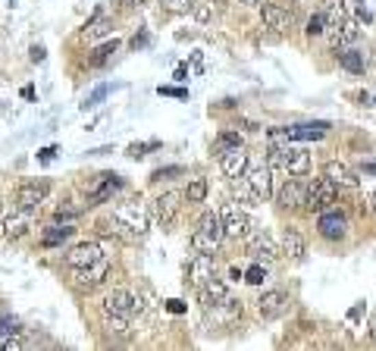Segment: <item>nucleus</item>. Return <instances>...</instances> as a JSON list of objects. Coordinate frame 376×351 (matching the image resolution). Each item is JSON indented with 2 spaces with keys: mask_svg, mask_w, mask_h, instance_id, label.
<instances>
[{
  "mask_svg": "<svg viewBox=\"0 0 376 351\" xmlns=\"http://www.w3.org/2000/svg\"><path fill=\"white\" fill-rule=\"evenodd\" d=\"M248 248H251V255L258 257L260 263H273V261H276V245H273V239H270L266 232H260V235H254Z\"/></svg>",
  "mask_w": 376,
  "mask_h": 351,
  "instance_id": "nucleus-23",
  "label": "nucleus"
},
{
  "mask_svg": "<svg viewBox=\"0 0 376 351\" xmlns=\"http://www.w3.org/2000/svg\"><path fill=\"white\" fill-rule=\"evenodd\" d=\"M242 3H260V0H242Z\"/></svg>",
  "mask_w": 376,
  "mask_h": 351,
  "instance_id": "nucleus-51",
  "label": "nucleus"
},
{
  "mask_svg": "<svg viewBox=\"0 0 376 351\" xmlns=\"http://www.w3.org/2000/svg\"><path fill=\"white\" fill-rule=\"evenodd\" d=\"M113 223H116L119 229H129L132 235L141 239L151 226V217L138 201H125V204H116V207H113Z\"/></svg>",
  "mask_w": 376,
  "mask_h": 351,
  "instance_id": "nucleus-2",
  "label": "nucleus"
},
{
  "mask_svg": "<svg viewBox=\"0 0 376 351\" xmlns=\"http://www.w3.org/2000/svg\"><path fill=\"white\" fill-rule=\"evenodd\" d=\"M160 148V142H145V144H129V151H125V154H129V157L132 160H141L145 157V154H148V151H157Z\"/></svg>",
  "mask_w": 376,
  "mask_h": 351,
  "instance_id": "nucleus-38",
  "label": "nucleus"
},
{
  "mask_svg": "<svg viewBox=\"0 0 376 351\" xmlns=\"http://www.w3.org/2000/svg\"><path fill=\"white\" fill-rule=\"evenodd\" d=\"M223 235H226V226H223V213L216 210H207L204 217L198 220V229L192 232V248L201 251V255H214L220 248Z\"/></svg>",
  "mask_w": 376,
  "mask_h": 351,
  "instance_id": "nucleus-1",
  "label": "nucleus"
},
{
  "mask_svg": "<svg viewBox=\"0 0 376 351\" xmlns=\"http://www.w3.org/2000/svg\"><path fill=\"white\" fill-rule=\"evenodd\" d=\"M336 198H339V185L332 179H314L308 185V194H304V210H310V213H323V210H329L332 204H336Z\"/></svg>",
  "mask_w": 376,
  "mask_h": 351,
  "instance_id": "nucleus-4",
  "label": "nucleus"
},
{
  "mask_svg": "<svg viewBox=\"0 0 376 351\" xmlns=\"http://www.w3.org/2000/svg\"><path fill=\"white\" fill-rule=\"evenodd\" d=\"M103 329H107L110 336H125V333H129V317L107 314V317H103Z\"/></svg>",
  "mask_w": 376,
  "mask_h": 351,
  "instance_id": "nucleus-32",
  "label": "nucleus"
},
{
  "mask_svg": "<svg viewBox=\"0 0 376 351\" xmlns=\"http://www.w3.org/2000/svg\"><path fill=\"white\" fill-rule=\"evenodd\" d=\"M32 229V210H16V213H10L7 220H3V235L7 239H23L25 232Z\"/></svg>",
  "mask_w": 376,
  "mask_h": 351,
  "instance_id": "nucleus-21",
  "label": "nucleus"
},
{
  "mask_svg": "<svg viewBox=\"0 0 376 351\" xmlns=\"http://www.w3.org/2000/svg\"><path fill=\"white\" fill-rule=\"evenodd\" d=\"M145 44H148V35H145V31L132 38V47H145Z\"/></svg>",
  "mask_w": 376,
  "mask_h": 351,
  "instance_id": "nucleus-49",
  "label": "nucleus"
},
{
  "mask_svg": "<svg viewBox=\"0 0 376 351\" xmlns=\"http://www.w3.org/2000/svg\"><path fill=\"white\" fill-rule=\"evenodd\" d=\"M323 176H326V179H332L339 188L358 185V176H354V172L348 170L345 164H339V160H329V164H326V170H323Z\"/></svg>",
  "mask_w": 376,
  "mask_h": 351,
  "instance_id": "nucleus-22",
  "label": "nucleus"
},
{
  "mask_svg": "<svg viewBox=\"0 0 376 351\" xmlns=\"http://www.w3.org/2000/svg\"><path fill=\"white\" fill-rule=\"evenodd\" d=\"M103 311L107 314H123V317H132L135 311H141V301L135 298L132 291H125V289H116L107 295V301H103Z\"/></svg>",
  "mask_w": 376,
  "mask_h": 351,
  "instance_id": "nucleus-11",
  "label": "nucleus"
},
{
  "mask_svg": "<svg viewBox=\"0 0 376 351\" xmlns=\"http://www.w3.org/2000/svg\"><path fill=\"white\" fill-rule=\"evenodd\" d=\"M53 154H57V148H53V144H51V148H41V151H38V160H41V164H47V160H53Z\"/></svg>",
  "mask_w": 376,
  "mask_h": 351,
  "instance_id": "nucleus-46",
  "label": "nucleus"
},
{
  "mask_svg": "<svg viewBox=\"0 0 376 351\" xmlns=\"http://www.w3.org/2000/svg\"><path fill=\"white\" fill-rule=\"evenodd\" d=\"M176 213H179V194L176 192H166L154 201V220L163 226V229L176 223Z\"/></svg>",
  "mask_w": 376,
  "mask_h": 351,
  "instance_id": "nucleus-19",
  "label": "nucleus"
},
{
  "mask_svg": "<svg viewBox=\"0 0 376 351\" xmlns=\"http://www.w3.org/2000/svg\"><path fill=\"white\" fill-rule=\"evenodd\" d=\"M370 201H376V194H370Z\"/></svg>",
  "mask_w": 376,
  "mask_h": 351,
  "instance_id": "nucleus-52",
  "label": "nucleus"
},
{
  "mask_svg": "<svg viewBox=\"0 0 376 351\" xmlns=\"http://www.w3.org/2000/svg\"><path fill=\"white\" fill-rule=\"evenodd\" d=\"M157 91H160V94H166V97H188V91H185V88H170V85H160Z\"/></svg>",
  "mask_w": 376,
  "mask_h": 351,
  "instance_id": "nucleus-43",
  "label": "nucleus"
},
{
  "mask_svg": "<svg viewBox=\"0 0 376 351\" xmlns=\"http://www.w3.org/2000/svg\"><path fill=\"white\" fill-rule=\"evenodd\" d=\"M207 314L214 317L216 323H223V326H229L232 320H238L242 317V301H236V298H223V301H216V304H210L207 307Z\"/></svg>",
  "mask_w": 376,
  "mask_h": 351,
  "instance_id": "nucleus-20",
  "label": "nucleus"
},
{
  "mask_svg": "<svg viewBox=\"0 0 376 351\" xmlns=\"http://www.w3.org/2000/svg\"><path fill=\"white\" fill-rule=\"evenodd\" d=\"M166 311H170V314H185V301L170 298V301H166Z\"/></svg>",
  "mask_w": 376,
  "mask_h": 351,
  "instance_id": "nucleus-44",
  "label": "nucleus"
},
{
  "mask_svg": "<svg viewBox=\"0 0 376 351\" xmlns=\"http://www.w3.org/2000/svg\"><path fill=\"white\" fill-rule=\"evenodd\" d=\"M182 166H160V170L151 172V182H163V179H173V176H182Z\"/></svg>",
  "mask_w": 376,
  "mask_h": 351,
  "instance_id": "nucleus-40",
  "label": "nucleus"
},
{
  "mask_svg": "<svg viewBox=\"0 0 376 351\" xmlns=\"http://www.w3.org/2000/svg\"><path fill=\"white\" fill-rule=\"evenodd\" d=\"M198 19L207 23V19H210V7H198Z\"/></svg>",
  "mask_w": 376,
  "mask_h": 351,
  "instance_id": "nucleus-50",
  "label": "nucleus"
},
{
  "mask_svg": "<svg viewBox=\"0 0 376 351\" xmlns=\"http://www.w3.org/2000/svg\"><path fill=\"white\" fill-rule=\"evenodd\" d=\"M373 339H376V326H373Z\"/></svg>",
  "mask_w": 376,
  "mask_h": 351,
  "instance_id": "nucleus-53",
  "label": "nucleus"
},
{
  "mask_svg": "<svg viewBox=\"0 0 376 351\" xmlns=\"http://www.w3.org/2000/svg\"><path fill=\"white\" fill-rule=\"evenodd\" d=\"M75 217H79V210L73 207H57V213H53V220H60V223H73Z\"/></svg>",
  "mask_w": 376,
  "mask_h": 351,
  "instance_id": "nucleus-42",
  "label": "nucleus"
},
{
  "mask_svg": "<svg viewBox=\"0 0 376 351\" xmlns=\"http://www.w3.org/2000/svg\"><path fill=\"white\" fill-rule=\"evenodd\" d=\"M323 25H326V16H323V13H314V16L308 19V29H304V31H308L310 38H317V35H323V31H326Z\"/></svg>",
  "mask_w": 376,
  "mask_h": 351,
  "instance_id": "nucleus-39",
  "label": "nucleus"
},
{
  "mask_svg": "<svg viewBox=\"0 0 376 351\" xmlns=\"http://www.w3.org/2000/svg\"><path fill=\"white\" fill-rule=\"evenodd\" d=\"M260 19H264L266 29H273V31H288L292 29V23H295V13L286 7H279V3H264L260 7Z\"/></svg>",
  "mask_w": 376,
  "mask_h": 351,
  "instance_id": "nucleus-10",
  "label": "nucleus"
},
{
  "mask_svg": "<svg viewBox=\"0 0 376 351\" xmlns=\"http://www.w3.org/2000/svg\"><path fill=\"white\" fill-rule=\"evenodd\" d=\"M101 257H103V251H101V245H97V242H79L75 248H69L66 263L73 270H82V267H88V263L101 261Z\"/></svg>",
  "mask_w": 376,
  "mask_h": 351,
  "instance_id": "nucleus-15",
  "label": "nucleus"
},
{
  "mask_svg": "<svg viewBox=\"0 0 376 351\" xmlns=\"http://www.w3.org/2000/svg\"><path fill=\"white\" fill-rule=\"evenodd\" d=\"M226 298V283H220V279H207L204 285H201V304L204 307H210V304H216V301H223Z\"/></svg>",
  "mask_w": 376,
  "mask_h": 351,
  "instance_id": "nucleus-25",
  "label": "nucleus"
},
{
  "mask_svg": "<svg viewBox=\"0 0 376 351\" xmlns=\"http://www.w3.org/2000/svg\"><path fill=\"white\" fill-rule=\"evenodd\" d=\"M317 229H320V235H323V239L339 242V239H345V232H348V220L342 217V213H336V210H323V213H320Z\"/></svg>",
  "mask_w": 376,
  "mask_h": 351,
  "instance_id": "nucleus-17",
  "label": "nucleus"
},
{
  "mask_svg": "<svg viewBox=\"0 0 376 351\" xmlns=\"http://www.w3.org/2000/svg\"><path fill=\"white\" fill-rule=\"evenodd\" d=\"M73 223H60V220H53V226H47V232H45V245L47 248H57V245H63V242H69L73 239Z\"/></svg>",
  "mask_w": 376,
  "mask_h": 351,
  "instance_id": "nucleus-24",
  "label": "nucleus"
},
{
  "mask_svg": "<svg viewBox=\"0 0 376 351\" xmlns=\"http://www.w3.org/2000/svg\"><path fill=\"white\" fill-rule=\"evenodd\" d=\"M329 129V122H298V126H286V129H270V144H282V142H320Z\"/></svg>",
  "mask_w": 376,
  "mask_h": 351,
  "instance_id": "nucleus-3",
  "label": "nucleus"
},
{
  "mask_svg": "<svg viewBox=\"0 0 376 351\" xmlns=\"http://www.w3.org/2000/svg\"><path fill=\"white\" fill-rule=\"evenodd\" d=\"M232 194H236L242 204H258L260 201V194L254 192V185H251L245 176H238V179H232Z\"/></svg>",
  "mask_w": 376,
  "mask_h": 351,
  "instance_id": "nucleus-29",
  "label": "nucleus"
},
{
  "mask_svg": "<svg viewBox=\"0 0 376 351\" xmlns=\"http://www.w3.org/2000/svg\"><path fill=\"white\" fill-rule=\"evenodd\" d=\"M160 7L166 13H188V10L198 7V0H160Z\"/></svg>",
  "mask_w": 376,
  "mask_h": 351,
  "instance_id": "nucleus-36",
  "label": "nucleus"
},
{
  "mask_svg": "<svg viewBox=\"0 0 376 351\" xmlns=\"http://www.w3.org/2000/svg\"><path fill=\"white\" fill-rule=\"evenodd\" d=\"M286 307H288V298H286V291L273 289V291H264L258 301V314L264 317V320H276L279 314H286Z\"/></svg>",
  "mask_w": 376,
  "mask_h": 351,
  "instance_id": "nucleus-18",
  "label": "nucleus"
},
{
  "mask_svg": "<svg viewBox=\"0 0 376 351\" xmlns=\"http://www.w3.org/2000/svg\"><path fill=\"white\" fill-rule=\"evenodd\" d=\"M45 57H47V51H45V47H41V44H35V47H32V63H41V60H45Z\"/></svg>",
  "mask_w": 376,
  "mask_h": 351,
  "instance_id": "nucleus-47",
  "label": "nucleus"
},
{
  "mask_svg": "<svg viewBox=\"0 0 376 351\" xmlns=\"http://www.w3.org/2000/svg\"><path fill=\"white\" fill-rule=\"evenodd\" d=\"M339 63L348 69V73H364V57L358 51H351V47L339 53Z\"/></svg>",
  "mask_w": 376,
  "mask_h": 351,
  "instance_id": "nucleus-33",
  "label": "nucleus"
},
{
  "mask_svg": "<svg viewBox=\"0 0 376 351\" xmlns=\"http://www.w3.org/2000/svg\"><path fill=\"white\" fill-rule=\"evenodd\" d=\"M304 194H308V185H304L301 179H286V185L276 192V204L286 210L304 207Z\"/></svg>",
  "mask_w": 376,
  "mask_h": 351,
  "instance_id": "nucleus-16",
  "label": "nucleus"
},
{
  "mask_svg": "<svg viewBox=\"0 0 376 351\" xmlns=\"http://www.w3.org/2000/svg\"><path fill=\"white\" fill-rule=\"evenodd\" d=\"M110 31H113V23H110V19H101V13H95V19H88V23H85V31H82V38H85V41H97V38L110 35Z\"/></svg>",
  "mask_w": 376,
  "mask_h": 351,
  "instance_id": "nucleus-26",
  "label": "nucleus"
},
{
  "mask_svg": "<svg viewBox=\"0 0 376 351\" xmlns=\"http://www.w3.org/2000/svg\"><path fill=\"white\" fill-rule=\"evenodd\" d=\"M282 255L292 257V261H301V257H304V239L298 235L295 229L286 232V239H282Z\"/></svg>",
  "mask_w": 376,
  "mask_h": 351,
  "instance_id": "nucleus-28",
  "label": "nucleus"
},
{
  "mask_svg": "<svg viewBox=\"0 0 376 351\" xmlns=\"http://www.w3.org/2000/svg\"><path fill=\"white\" fill-rule=\"evenodd\" d=\"M358 38H361L358 25H354V23H342L339 29H336V38H332V41H336V47H348V44H354Z\"/></svg>",
  "mask_w": 376,
  "mask_h": 351,
  "instance_id": "nucleus-31",
  "label": "nucleus"
},
{
  "mask_svg": "<svg viewBox=\"0 0 376 351\" xmlns=\"http://www.w3.org/2000/svg\"><path fill=\"white\" fill-rule=\"evenodd\" d=\"M119 51V41L116 38H110L107 44H101V47H95V53L88 57V66H95V69H101V66H107V63L113 60V53Z\"/></svg>",
  "mask_w": 376,
  "mask_h": 351,
  "instance_id": "nucleus-27",
  "label": "nucleus"
},
{
  "mask_svg": "<svg viewBox=\"0 0 376 351\" xmlns=\"http://www.w3.org/2000/svg\"><path fill=\"white\" fill-rule=\"evenodd\" d=\"M248 166H251V154L245 151V144H242V148H232V151H223V154H220V170L226 172L229 179L245 176Z\"/></svg>",
  "mask_w": 376,
  "mask_h": 351,
  "instance_id": "nucleus-9",
  "label": "nucleus"
},
{
  "mask_svg": "<svg viewBox=\"0 0 376 351\" xmlns=\"http://www.w3.org/2000/svg\"><path fill=\"white\" fill-rule=\"evenodd\" d=\"M266 279V263H254V267H248L245 270V283H251V285H260Z\"/></svg>",
  "mask_w": 376,
  "mask_h": 351,
  "instance_id": "nucleus-37",
  "label": "nucleus"
},
{
  "mask_svg": "<svg viewBox=\"0 0 376 351\" xmlns=\"http://www.w3.org/2000/svg\"><path fill=\"white\" fill-rule=\"evenodd\" d=\"M107 91H110V88H107V85L95 88V91H91V94H88V101H85V104H82V107H85V110H91V107H95V104H101L103 97H107Z\"/></svg>",
  "mask_w": 376,
  "mask_h": 351,
  "instance_id": "nucleus-41",
  "label": "nucleus"
},
{
  "mask_svg": "<svg viewBox=\"0 0 376 351\" xmlns=\"http://www.w3.org/2000/svg\"><path fill=\"white\" fill-rule=\"evenodd\" d=\"M119 188H123V179H119L116 172H101V176L91 179V185L85 188V201H88V207H95V204L110 201L113 192H119Z\"/></svg>",
  "mask_w": 376,
  "mask_h": 351,
  "instance_id": "nucleus-5",
  "label": "nucleus"
},
{
  "mask_svg": "<svg viewBox=\"0 0 376 351\" xmlns=\"http://www.w3.org/2000/svg\"><path fill=\"white\" fill-rule=\"evenodd\" d=\"M110 267H113L110 257H101V261L88 263V267L75 270V285H79V289H97L103 279L110 276Z\"/></svg>",
  "mask_w": 376,
  "mask_h": 351,
  "instance_id": "nucleus-8",
  "label": "nucleus"
},
{
  "mask_svg": "<svg viewBox=\"0 0 376 351\" xmlns=\"http://www.w3.org/2000/svg\"><path fill=\"white\" fill-rule=\"evenodd\" d=\"M245 179L254 185V192L260 194V201H266L273 194V166L270 164H258V166H248Z\"/></svg>",
  "mask_w": 376,
  "mask_h": 351,
  "instance_id": "nucleus-13",
  "label": "nucleus"
},
{
  "mask_svg": "<svg viewBox=\"0 0 376 351\" xmlns=\"http://www.w3.org/2000/svg\"><path fill=\"white\" fill-rule=\"evenodd\" d=\"M223 226H226V235H232V239H245L254 229L251 217L245 210H238V204H226L223 207Z\"/></svg>",
  "mask_w": 376,
  "mask_h": 351,
  "instance_id": "nucleus-7",
  "label": "nucleus"
},
{
  "mask_svg": "<svg viewBox=\"0 0 376 351\" xmlns=\"http://www.w3.org/2000/svg\"><path fill=\"white\" fill-rule=\"evenodd\" d=\"M185 273H188V279H185V283H192V285H198V289H201V285H204L207 279L216 273V261L210 255H201V251H198V255L188 261V270H185Z\"/></svg>",
  "mask_w": 376,
  "mask_h": 351,
  "instance_id": "nucleus-12",
  "label": "nucleus"
},
{
  "mask_svg": "<svg viewBox=\"0 0 376 351\" xmlns=\"http://www.w3.org/2000/svg\"><path fill=\"white\" fill-rule=\"evenodd\" d=\"M47 198V182H23L16 188V204L23 210H38Z\"/></svg>",
  "mask_w": 376,
  "mask_h": 351,
  "instance_id": "nucleus-14",
  "label": "nucleus"
},
{
  "mask_svg": "<svg viewBox=\"0 0 376 351\" xmlns=\"http://www.w3.org/2000/svg\"><path fill=\"white\" fill-rule=\"evenodd\" d=\"M279 148V144H276ZM279 166L288 176H304L310 170V154L304 148H298L295 142H286V148H279Z\"/></svg>",
  "mask_w": 376,
  "mask_h": 351,
  "instance_id": "nucleus-6",
  "label": "nucleus"
},
{
  "mask_svg": "<svg viewBox=\"0 0 376 351\" xmlns=\"http://www.w3.org/2000/svg\"><path fill=\"white\" fill-rule=\"evenodd\" d=\"M323 16L332 29H339L345 23V3L342 0H323Z\"/></svg>",
  "mask_w": 376,
  "mask_h": 351,
  "instance_id": "nucleus-30",
  "label": "nucleus"
},
{
  "mask_svg": "<svg viewBox=\"0 0 376 351\" xmlns=\"http://www.w3.org/2000/svg\"><path fill=\"white\" fill-rule=\"evenodd\" d=\"M123 10H138V7H145V0H116Z\"/></svg>",
  "mask_w": 376,
  "mask_h": 351,
  "instance_id": "nucleus-48",
  "label": "nucleus"
},
{
  "mask_svg": "<svg viewBox=\"0 0 376 351\" xmlns=\"http://www.w3.org/2000/svg\"><path fill=\"white\" fill-rule=\"evenodd\" d=\"M214 148L220 151V154L223 151H232V148H242V135L238 132H220L216 135V142H214Z\"/></svg>",
  "mask_w": 376,
  "mask_h": 351,
  "instance_id": "nucleus-35",
  "label": "nucleus"
},
{
  "mask_svg": "<svg viewBox=\"0 0 376 351\" xmlns=\"http://www.w3.org/2000/svg\"><path fill=\"white\" fill-rule=\"evenodd\" d=\"M0 333H19V323L7 320V317H0Z\"/></svg>",
  "mask_w": 376,
  "mask_h": 351,
  "instance_id": "nucleus-45",
  "label": "nucleus"
},
{
  "mask_svg": "<svg viewBox=\"0 0 376 351\" xmlns=\"http://www.w3.org/2000/svg\"><path fill=\"white\" fill-rule=\"evenodd\" d=\"M185 198H188V204H201V201H204V198H207V179H192V182H188Z\"/></svg>",
  "mask_w": 376,
  "mask_h": 351,
  "instance_id": "nucleus-34",
  "label": "nucleus"
}]
</instances>
